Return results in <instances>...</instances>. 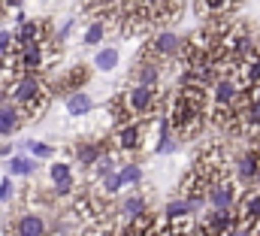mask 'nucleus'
I'll use <instances>...</instances> for the list:
<instances>
[{
	"label": "nucleus",
	"mask_w": 260,
	"mask_h": 236,
	"mask_svg": "<svg viewBox=\"0 0 260 236\" xmlns=\"http://www.w3.org/2000/svg\"><path fill=\"white\" fill-rule=\"evenodd\" d=\"M209 103H212V88L197 85V82H182L170 109H167V124L176 136L188 139L203 127L209 118Z\"/></svg>",
	"instance_id": "f257e3e1"
},
{
	"label": "nucleus",
	"mask_w": 260,
	"mask_h": 236,
	"mask_svg": "<svg viewBox=\"0 0 260 236\" xmlns=\"http://www.w3.org/2000/svg\"><path fill=\"white\" fill-rule=\"evenodd\" d=\"M227 176V158H224V149L221 145H209L197 155L194 167L185 173L182 182V197L191 200V203H203V197H209V191Z\"/></svg>",
	"instance_id": "f03ea898"
},
{
	"label": "nucleus",
	"mask_w": 260,
	"mask_h": 236,
	"mask_svg": "<svg viewBox=\"0 0 260 236\" xmlns=\"http://www.w3.org/2000/svg\"><path fill=\"white\" fill-rule=\"evenodd\" d=\"M109 109H112L115 127H118V124H127V121H136V118L148 121V118L157 112V88L139 82V85H133L127 91L115 94L112 103H109Z\"/></svg>",
	"instance_id": "7ed1b4c3"
},
{
	"label": "nucleus",
	"mask_w": 260,
	"mask_h": 236,
	"mask_svg": "<svg viewBox=\"0 0 260 236\" xmlns=\"http://www.w3.org/2000/svg\"><path fill=\"white\" fill-rule=\"evenodd\" d=\"M52 94H55V91H52L37 73H27V76H21V79L15 82L9 100L18 106L21 121H34V118H40L46 112V106L52 103Z\"/></svg>",
	"instance_id": "20e7f679"
},
{
	"label": "nucleus",
	"mask_w": 260,
	"mask_h": 236,
	"mask_svg": "<svg viewBox=\"0 0 260 236\" xmlns=\"http://www.w3.org/2000/svg\"><path fill=\"white\" fill-rule=\"evenodd\" d=\"M239 227H242V221H239L236 206H233V209H215V212L197 227V236H236Z\"/></svg>",
	"instance_id": "39448f33"
},
{
	"label": "nucleus",
	"mask_w": 260,
	"mask_h": 236,
	"mask_svg": "<svg viewBox=\"0 0 260 236\" xmlns=\"http://www.w3.org/2000/svg\"><path fill=\"white\" fill-rule=\"evenodd\" d=\"M145 124L148 121H142V118H136V121H127V124H118V130L112 133V149H118V152H139L142 149V142H145Z\"/></svg>",
	"instance_id": "423d86ee"
},
{
	"label": "nucleus",
	"mask_w": 260,
	"mask_h": 236,
	"mask_svg": "<svg viewBox=\"0 0 260 236\" xmlns=\"http://www.w3.org/2000/svg\"><path fill=\"white\" fill-rule=\"evenodd\" d=\"M236 176H239V185H257L260 182V136H251L248 149L239 155Z\"/></svg>",
	"instance_id": "0eeeda50"
},
{
	"label": "nucleus",
	"mask_w": 260,
	"mask_h": 236,
	"mask_svg": "<svg viewBox=\"0 0 260 236\" xmlns=\"http://www.w3.org/2000/svg\"><path fill=\"white\" fill-rule=\"evenodd\" d=\"M182 49H185V40L179 37V34H160V37H154L148 46H145V52H142V61H164V58H176V55H182Z\"/></svg>",
	"instance_id": "6e6552de"
},
{
	"label": "nucleus",
	"mask_w": 260,
	"mask_h": 236,
	"mask_svg": "<svg viewBox=\"0 0 260 236\" xmlns=\"http://www.w3.org/2000/svg\"><path fill=\"white\" fill-rule=\"evenodd\" d=\"M230 76L239 82V88H254V85H260V52L257 49L251 55H245L242 61H236L233 70H230Z\"/></svg>",
	"instance_id": "1a4fd4ad"
},
{
	"label": "nucleus",
	"mask_w": 260,
	"mask_h": 236,
	"mask_svg": "<svg viewBox=\"0 0 260 236\" xmlns=\"http://www.w3.org/2000/svg\"><path fill=\"white\" fill-rule=\"evenodd\" d=\"M88 79H91V70H88L85 64H76V67H70V70H67L64 76H58V79H55V88H52V91L70 97V94H76Z\"/></svg>",
	"instance_id": "9d476101"
},
{
	"label": "nucleus",
	"mask_w": 260,
	"mask_h": 236,
	"mask_svg": "<svg viewBox=\"0 0 260 236\" xmlns=\"http://www.w3.org/2000/svg\"><path fill=\"white\" fill-rule=\"evenodd\" d=\"M239 188H236V182H230V179L224 176L212 191H209V203L215 206V209H233V206H239Z\"/></svg>",
	"instance_id": "9b49d317"
},
{
	"label": "nucleus",
	"mask_w": 260,
	"mask_h": 236,
	"mask_svg": "<svg viewBox=\"0 0 260 236\" xmlns=\"http://www.w3.org/2000/svg\"><path fill=\"white\" fill-rule=\"evenodd\" d=\"M21 67H24V73H40L46 67V46L43 43H24L21 46Z\"/></svg>",
	"instance_id": "f8f14e48"
},
{
	"label": "nucleus",
	"mask_w": 260,
	"mask_h": 236,
	"mask_svg": "<svg viewBox=\"0 0 260 236\" xmlns=\"http://www.w3.org/2000/svg\"><path fill=\"white\" fill-rule=\"evenodd\" d=\"M15 37H18V46H24V43H46L49 40V21H21Z\"/></svg>",
	"instance_id": "ddd939ff"
},
{
	"label": "nucleus",
	"mask_w": 260,
	"mask_h": 236,
	"mask_svg": "<svg viewBox=\"0 0 260 236\" xmlns=\"http://www.w3.org/2000/svg\"><path fill=\"white\" fill-rule=\"evenodd\" d=\"M12 236H46V221L40 215L27 212L12 224Z\"/></svg>",
	"instance_id": "4468645a"
},
{
	"label": "nucleus",
	"mask_w": 260,
	"mask_h": 236,
	"mask_svg": "<svg viewBox=\"0 0 260 236\" xmlns=\"http://www.w3.org/2000/svg\"><path fill=\"white\" fill-rule=\"evenodd\" d=\"M194 6H197V15L212 18V15H230L239 6V0H197Z\"/></svg>",
	"instance_id": "2eb2a0df"
},
{
	"label": "nucleus",
	"mask_w": 260,
	"mask_h": 236,
	"mask_svg": "<svg viewBox=\"0 0 260 236\" xmlns=\"http://www.w3.org/2000/svg\"><path fill=\"white\" fill-rule=\"evenodd\" d=\"M127 233L130 236H157V218H154V212H139L136 218H130L127 224Z\"/></svg>",
	"instance_id": "dca6fc26"
},
{
	"label": "nucleus",
	"mask_w": 260,
	"mask_h": 236,
	"mask_svg": "<svg viewBox=\"0 0 260 236\" xmlns=\"http://www.w3.org/2000/svg\"><path fill=\"white\" fill-rule=\"evenodd\" d=\"M103 158H106V142H82V145L76 149V161L85 164V167L100 164Z\"/></svg>",
	"instance_id": "f3484780"
},
{
	"label": "nucleus",
	"mask_w": 260,
	"mask_h": 236,
	"mask_svg": "<svg viewBox=\"0 0 260 236\" xmlns=\"http://www.w3.org/2000/svg\"><path fill=\"white\" fill-rule=\"evenodd\" d=\"M18 121H21V112H18V106L12 100L9 103H0V136H9L18 127Z\"/></svg>",
	"instance_id": "a211bd4d"
},
{
	"label": "nucleus",
	"mask_w": 260,
	"mask_h": 236,
	"mask_svg": "<svg viewBox=\"0 0 260 236\" xmlns=\"http://www.w3.org/2000/svg\"><path fill=\"white\" fill-rule=\"evenodd\" d=\"M52 182H55V191L58 194H70L73 191V170L67 164H55L52 167Z\"/></svg>",
	"instance_id": "6ab92c4d"
},
{
	"label": "nucleus",
	"mask_w": 260,
	"mask_h": 236,
	"mask_svg": "<svg viewBox=\"0 0 260 236\" xmlns=\"http://www.w3.org/2000/svg\"><path fill=\"white\" fill-rule=\"evenodd\" d=\"M88 109H91V97L85 91H76V94L67 97V112L70 115H85Z\"/></svg>",
	"instance_id": "aec40b11"
},
{
	"label": "nucleus",
	"mask_w": 260,
	"mask_h": 236,
	"mask_svg": "<svg viewBox=\"0 0 260 236\" xmlns=\"http://www.w3.org/2000/svg\"><path fill=\"white\" fill-rule=\"evenodd\" d=\"M197 206L191 200H185V197H179V200H173L170 206H167V218H185V215H191Z\"/></svg>",
	"instance_id": "412c9836"
},
{
	"label": "nucleus",
	"mask_w": 260,
	"mask_h": 236,
	"mask_svg": "<svg viewBox=\"0 0 260 236\" xmlns=\"http://www.w3.org/2000/svg\"><path fill=\"white\" fill-rule=\"evenodd\" d=\"M157 76H160V70L154 61H139V82L142 85H157Z\"/></svg>",
	"instance_id": "4be33fe9"
},
{
	"label": "nucleus",
	"mask_w": 260,
	"mask_h": 236,
	"mask_svg": "<svg viewBox=\"0 0 260 236\" xmlns=\"http://www.w3.org/2000/svg\"><path fill=\"white\" fill-rule=\"evenodd\" d=\"M34 173V158H12L9 161V176H27Z\"/></svg>",
	"instance_id": "5701e85b"
},
{
	"label": "nucleus",
	"mask_w": 260,
	"mask_h": 236,
	"mask_svg": "<svg viewBox=\"0 0 260 236\" xmlns=\"http://www.w3.org/2000/svg\"><path fill=\"white\" fill-rule=\"evenodd\" d=\"M103 34H106V18H100V21H94V24L88 27V34H85V43H88V46H97V43L103 40Z\"/></svg>",
	"instance_id": "b1692460"
},
{
	"label": "nucleus",
	"mask_w": 260,
	"mask_h": 236,
	"mask_svg": "<svg viewBox=\"0 0 260 236\" xmlns=\"http://www.w3.org/2000/svg\"><path fill=\"white\" fill-rule=\"evenodd\" d=\"M121 212H124L127 218H136L139 212H145V200H142V197H127V200L121 203Z\"/></svg>",
	"instance_id": "393cba45"
},
{
	"label": "nucleus",
	"mask_w": 260,
	"mask_h": 236,
	"mask_svg": "<svg viewBox=\"0 0 260 236\" xmlns=\"http://www.w3.org/2000/svg\"><path fill=\"white\" fill-rule=\"evenodd\" d=\"M94 64H97L100 70H112V67L118 64V52H115V49H103V52L94 58Z\"/></svg>",
	"instance_id": "a878e982"
},
{
	"label": "nucleus",
	"mask_w": 260,
	"mask_h": 236,
	"mask_svg": "<svg viewBox=\"0 0 260 236\" xmlns=\"http://www.w3.org/2000/svg\"><path fill=\"white\" fill-rule=\"evenodd\" d=\"M118 176H121V185H139V179H142V170H139L136 164H127L124 170H118Z\"/></svg>",
	"instance_id": "bb28decb"
},
{
	"label": "nucleus",
	"mask_w": 260,
	"mask_h": 236,
	"mask_svg": "<svg viewBox=\"0 0 260 236\" xmlns=\"http://www.w3.org/2000/svg\"><path fill=\"white\" fill-rule=\"evenodd\" d=\"M15 43H18V37H15V34L0 31V58H3V55H9V52L15 49Z\"/></svg>",
	"instance_id": "cd10ccee"
},
{
	"label": "nucleus",
	"mask_w": 260,
	"mask_h": 236,
	"mask_svg": "<svg viewBox=\"0 0 260 236\" xmlns=\"http://www.w3.org/2000/svg\"><path fill=\"white\" fill-rule=\"evenodd\" d=\"M27 152H30L34 158H52V155H55V149H52V145H43V142H34V139L27 142Z\"/></svg>",
	"instance_id": "c85d7f7f"
},
{
	"label": "nucleus",
	"mask_w": 260,
	"mask_h": 236,
	"mask_svg": "<svg viewBox=\"0 0 260 236\" xmlns=\"http://www.w3.org/2000/svg\"><path fill=\"white\" fill-rule=\"evenodd\" d=\"M12 191H15V188H12V182H9V176H6V179H3V185H0V200H3V203H9Z\"/></svg>",
	"instance_id": "c756f323"
},
{
	"label": "nucleus",
	"mask_w": 260,
	"mask_h": 236,
	"mask_svg": "<svg viewBox=\"0 0 260 236\" xmlns=\"http://www.w3.org/2000/svg\"><path fill=\"white\" fill-rule=\"evenodd\" d=\"M15 6H21V0H0V9L6 12V9H15Z\"/></svg>",
	"instance_id": "7c9ffc66"
},
{
	"label": "nucleus",
	"mask_w": 260,
	"mask_h": 236,
	"mask_svg": "<svg viewBox=\"0 0 260 236\" xmlns=\"http://www.w3.org/2000/svg\"><path fill=\"white\" fill-rule=\"evenodd\" d=\"M257 52H260V37H257Z\"/></svg>",
	"instance_id": "2f4dec72"
}]
</instances>
